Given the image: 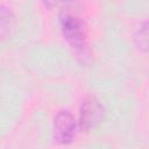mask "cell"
Masks as SVG:
<instances>
[{
  "label": "cell",
  "instance_id": "cell-1",
  "mask_svg": "<svg viewBox=\"0 0 149 149\" xmlns=\"http://www.w3.org/2000/svg\"><path fill=\"white\" fill-rule=\"evenodd\" d=\"M59 23L64 38L78 54H86V26L84 20L71 8H63L59 13Z\"/></svg>",
  "mask_w": 149,
  "mask_h": 149
},
{
  "label": "cell",
  "instance_id": "cell-2",
  "mask_svg": "<svg viewBox=\"0 0 149 149\" xmlns=\"http://www.w3.org/2000/svg\"><path fill=\"white\" fill-rule=\"evenodd\" d=\"M104 106L93 95L85 98L79 108L78 126L83 132H90L94 129L104 118Z\"/></svg>",
  "mask_w": 149,
  "mask_h": 149
},
{
  "label": "cell",
  "instance_id": "cell-3",
  "mask_svg": "<svg viewBox=\"0 0 149 149\" xmlns=\"http://www.w3.org/2000/svg\"><path fill=\"white\" fill-rule=\"evenodd\" d=\"M77 123L73 115L66 111H59L52 122V139L58 144H68L72 142L76 135Z\"/></svg>",
  "mask_w": 149,
  "mask_h": 149
},
{
  "label": "cell",
  "instance_id": "cell-4",
  "mask_svg": "<svg viewBox=\"0 0 149 149\" xmlns=\"http://www.w3.org/2000/svg\"><path fill=\"white\" fill-rule=\"evenodd\" d=\"M15 26V15L13 10L5 5L0 6V33L1 36L5 38L10 31L14 29Z\"/></svg>",
  "mask_w": 149,
  "mask_h": 149
},
{
  "label": "cell",
  "instance_id": "cell-5",
  "mask_svg": "<svg viewBox=\"0 0 149 149\" xmlns=\"http://www.w3.org/2000/svg\"><path fill=\"white\" fill-rule=\"evenodd\" d=\"M134 45L137 50L147 52L149 51V21L142 23L133 36Z\"/></svg>",
  "mask_w": 149,
  "mask_h": 149
}]
</instances>
